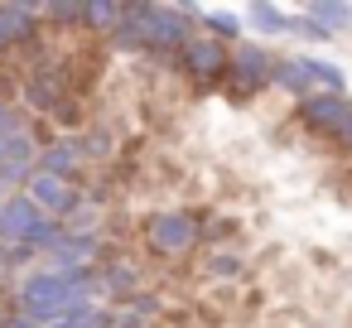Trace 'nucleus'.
Returning <instances> with one entry per match:
<instances>
[{
  "label": "nucleus",
  "instance_id": "obj_1",
  "mask_svg": "<svg viewBox=\"0 0 352 328\" xmlns=\"http://www.w3.org/2000/svg\"><path fill=\"white\" fill-rule=\"evenodd\" d=\"M126 20L135 25L140 49H150V54H179L193 39V30H188L193 20L179 6H126Z\"/></svg>",
  "mask_w": 352,
  "mask_h": 328
},
{
  "label": "nucleus",
  "instance_id": "obj_2",
  "mask_svg": "<svg viewBox=\"0 0 352 328\" xmlns=\"http://www.w3.org/2000/svg\"><path fill=\"white\" fill-rule=\"evenodd\" d=\"M198 237H203V227L188 212H155L145 222V241H150L155 256H184V251L198 246Z\"/></svg>",
  "mask_w": 352,
  "mask_h": 328
},
{
  "label": "nucleus",
  "instance_id": "obj_3",
  "mask_svg": "<svg viewBox=\"0 0 352 328\" xmlns=\"http://www.w3.org/2000/svg\"><path fill=\"white\" fill-rule=\"evenodd\" d=\"M227 58H232V49H227V44H217L212 34H193V39L174 54L179 73H188V78H198V83L227 78Z\"/></svg>",
  "mask_w": 352,
  "mask_h": 328
},
{
  "label": "nucleus",
  "instance_id": "obj_4",
  "mask_svg": "<svg viewBox=\"0 0 352 328\" xmlns=\"http://www.w3.org/2000/svg\"><path fill=\"white\" fill-rule=\"evenodd\" d=\"M25 198L44 212V217H54V222H63V217H73L78 208H82V193L73 188V184H63V179H49V174H30V184H25Z\"/></svg>",
  "mask_w": 352,
  "mask_h": 328
},
{
  "label": "nucleus",
  "instance_id": "obj_5",
  "mask_svg": "<svg viewBox=\"0 0 352 328\" xmlns=\"http://www.w3.org/2000/svg\"><path fill=\"white\" fill-rule=\"evenodd\" d=\"M270 68H275V54L261 49V44H236L232 58H227V78H236L241 92H261V87H270Z\"/></svg>",
  "mask_w": 352,
  "mask_h": 328
},
{
  "label": "nucleus",
  "instance_id": "obj_6",
  "mask_svg": "<svg viewBox=\"0 0 352 328\" xmlns=\"http://www.w3.org/2000/svg\"><path fill=\"white\" fill-rule=\"evenodd\" d=\"M347 116H352V102H347V97H333V92H309V97L299 102V121H304L309 131H318V135H333V140H338V131L347 126Z\"/></svg>",
  "mask_w": 352,
  "mask_h": 328
},
{
  "label": "nucleus",
  "instance_id": "obj_7",
  "mask_svg": "<svg viewBox=\"0 0 352 328\" xmlns=\"http://www.w3.org/2000/svg\"><path fill=\"white\" fill-rule=\"evenodd\" d=\"M39 222H44V212L25 193H10L6 203H0V241H6V246H30Z\"/></svg>",
  "mask_w": 352,
  "mask_h": 328
},
{
  "label": "nucleus",
  "instance_id": "obj_8",
  "mask_svg": "<svg viewBox=\"0 0 352 328\" xmlns=\"http://www.w3.org/2000/svg\"><path fill=\"white\" fill-rule=\"evenodd\" d=\"M97 251H102V241L92 237V232H63L54 246H49V270H68V265H92L97 261Z\"/></svg>",
  "mask_w": 352,
  "mask_h": 328
},
{
  "label": "nucleus",
  "instance_id": "obj_9",
  "mask_svg": "<svg viewBox=\"0 0 352 328\" xmlns=\"http://www.w3.org/2000/svg\"><path fill=\"white\" fill-rule=\"evenodd\" d=\"M34 169H39V174H49V179L73 184V179H78V169H82V155H78V145H73V140H49V145L39 150Z\"/></svg>",
  "mask_w": 352,
  "mask_h": 328
},
{
  "label": "nucleus",
  "instance_id": "obj_10",
  "mask_svg": "<svg viewBox=\"0 0 352 328\" xmlns=\"http://www.w3.org/2000/svg\"><path fill=\"white\" fill-rule=\"evenodd\" d=\"M39 15H44V6H25V0L0 6V49H10V44H20V39H34Z\"/></svg>",
  "mask_w": 352,
  "mask_h": 328
},
{
  "label": "nucleus",
  "instance_id": "obj_11",
  "mask_svg": "<svg viewBox=\"0 0 352 328\" xmlns=\"http://www.w3.org/2000/svg\"><path fill=\"white\" fill-rule=\"evenodd\" d=\"M299 68H304V78H309V87H314V92L347 97V78H342V68H338V63H328V58H299Z\"/></svg>",
  "mask_w": 352,
  "mask_h": 328
},
{
  "label": "nucleus",
  "instance_id": "obj_12",
  "mask_svg": "<svg viewBox=\"0 0 352 328\" xmlns=\"http://www.w3.org/2000/svg\"><path fill=\"white\" fill-rule=\"evenodd\" d=\"M25 102H30L34 111H58V107H63V87H58V78H54L49 68H39V73L30 78V87H25Z\"/></svg>",
  "mask_w": 352,
  "mask_h": 328
},
{
  "label": "nucleus",
  "instance_id": "obj_13",
  "mask_svg": "<svg viewBox=\"0 0 352 328\" xmlns=\"http://www.w3.org/2000/svg\"><path fill=\"white\" fill-rule=\"evenodd\" d=\"M270 87H280V92H289L294 102H304L314 87H309V78H304V68H299V58H275V68H270Z\"/></svg>",
  "mask_w": 352,
  "mask_h": 328
},
{
  "label": "nucleus",
  "instance_id": "obj_14",
  "mask_svg": "<svg viewBox=\"0 0 352 328\" xmlns=\"http://www.w3.org/2000/svg\"><path fill=\"white\" fill-rule=\"evenodd\" d=\"M198 20H203V30H212L217 44H241V15H232V10H198Z\"/></svg>",
  "mask_w": 352,
  "mask_h": 328
},
{
  "label": "nucleus",
  "instance_id": "obj_15",
  "mask_svg": "<svg viewBox=\"0 0 352 328\" xmlns=\"http://www.w3.org/2000/svg\"><path fill=\"white\" fill-rule=\"evenodd\" d=\"M304 15H309V20H318L328 34H338L342 25H352V6H338V0H309Z\"/></svg>",
  "mask_w": 352,
  "mask_h": 328
},
{
  "label": "nucleus",
  "instance_id": "obj_16",
  "mask_svg": "<svg viewBox=\"0 0 352 328\" xmlns=\"http://www.w3.org/2000/svg\"><path fill=\"white\" fill-rule=\"evenodd\" d=\"M246 20H251V30H261V34H285L289 30V15L280 10V6H246Z\"/></svg>",
  "mask_w": 352,
  "mask_h": 328
},
{
  "label": "nucleus",
  "instance_id": "obj_17",
  "mask_svg": "<svg viewBox=\"0 0 352 328\" xmlns=\"http://www.w3.org/2000/svg\"><path fill=\"white\" fill-rule=\"evenodd\" d=\"M82 25L111 34V30L121 25V6H111V0H92V6H82Z\"/></svg>",
  "mask_w": 352,
  "mask_h": 328
},
{
  "label": "nucleus",
  "instance_id": "obj_18",
  "mask_svg": "<svg viewBox=\"0 0 352 328\" xmlns=\"http://www.w3.org/2000/svg\"><path fill=\"white\" fill-rule=\"evenodd\" d=\"M97 280H102L107 294H126V299L135 294V265H131V261H116V265H111L107 275H97Z\"/></svg>",
  "mask_w": 352,
  "mask_h": 328
},
{
  "label": "nucleus",
  "instance_id": "obj_19",
  "mask_svg": "<svg viewBox=\"0 0 352 328\" xmlns=\"http://www.w3.org/2000/svg\"><path fill=\"white\" fill-rule=\"evenodd\" d=\"M44 20H54V25H82V6L54 0V6H44Z\"/></svg>",
  "mask_w": 352,
  "mask_h": 328
},
{
  "label": "nucleus",
  "instance_id": "obj_20",
  "mask_svg": "<svg viewBox=\"0 0 352 328\" xmlns=\"http://www.w3.org/2000/svg\"><path fill=\"white\" fill-rule=\"evenodd\" d=\"M208 275H217V280H236V275H241V256H212V261H208Z\"/></svg>",
  "mask_w": 352,
  "mask_h": 328
},
{
  "label": "nucleus",
  "instance_id": "obj_21",
  "mask_svg": "<svg viewBox=\"0 0 352 328\" xmlns=\"http://www.w3.org/2000/svg\"><path fill=\"white\" fill-rule=\"evenodd\" d=\"M126 304H131V314H135V318H150V314L160 309V294H131Z\"/></svg>",
  "mask_w": 352,
  "mask_h": 328
},
{
  "label": "nucleus",
  "instance_id": "obj_22",
  "mask_svg": "<svg viewBox=\"0 0 352 328\" xmlns=\"http://www.w3.org/2000/svg\"><path fill=\"white\" fill-rule=\"evenodd\" d=\"M10 131H20V116L10 102H0V135H10Z\"/></svg>",
  "mask_w": 352,
  "mask_h": 328
},
{
  "label": "nucleus",
  "instance_id": "obj_23",
  "mask_svg": "<svg viewBox=\"0 0 352 328\" xmlns=\"http://www.w3.org/2000/svg\"><path fill=\"white\" fill-rule=\"evenodd\" d=\"M39 251L34 246H10V265H25V261H34Z\"/></svg>",
  "mask_w": 352,
  "mask_h": 328
},
{
  "label": "nucleus",
  "instance_id": "obj_24",
  "mask_svg": "<svg viewBox=\"0 0 352 328\" xmlns=\"http://www.w3.org/2000/svg\"><path fill=\"white\" fill-rule=\"evenodd\" d=\"M338 145H342V150H352V116H347V126L338 131Z\"/></svg>",
  "mask_w": 352,
  "mask_h": 328
},
{
  "label": "nucleus",
  "instance_id": "obj_25",
  "mask_svg": "<svg viewBox=\"0 0 352 328\" xmlns=\"http://www.w3.org/2000/svg\"><path fill=\"white\" fill-rule=\"evenodd\" d=\"M6 270H10V246L0 241V275H6Z\"/></svg>",
  "mask_w": 352,
  "mask_h": 328
}]
</instances>
